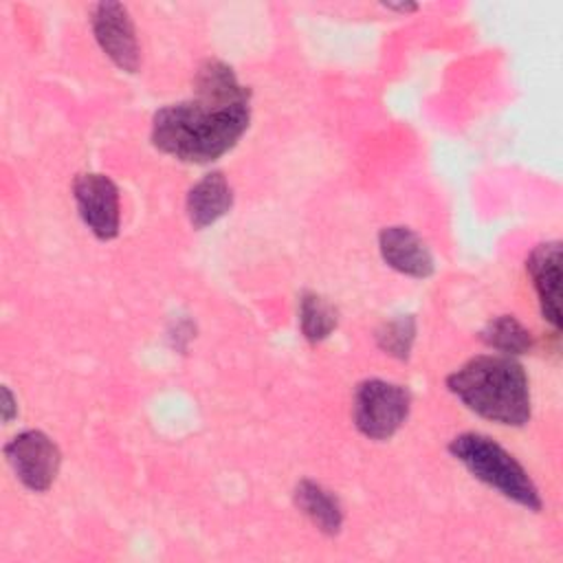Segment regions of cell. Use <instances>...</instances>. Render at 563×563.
Listing matches in <instances>:
<instances>
[{"label":"cell","mask_w":563,"mask_h":563,"mask_svg":"<svg viewBox=\"0 0 563 563\" xmlns=\"http://www.w3.org/2000/svg\"><path fill=\"white\" fill-rule=\"evenodd\" d=\"M251 123V90L242 95L194 92L154 112L150 139L183 163L207 165L238 145Z\"/></svg>","instance_id":"6da1fadb"},{"label":"cell","mask_w":563,"mask_h":563,"mask_svg":"<svg viewBox=\"0 0 563 563\" xmlns=\"http://www.w3.org/2000/svg\"><path fill=\"white\" fill-rule=\"evenodd\" d=\"M297 314H299V330L303 339L310 343L325 341L339 325V308L330 299L312 290H303L299 295Z\"/></svg>","instance_id":"4fadbf2b"},{"label":"cell","mask_w":563,"mask_h":563,"mask_svg":"<svg viewBox=\"0 0 563 563\" xmlns=\"http://www.w3.org/2000/svg\"><path fill=\"white\" fill-rule=\"evenodd\" d=\"M92 35L103 55L121 70L136 73L141 64V51L132 15L121 2H97L90 11Z\"/></svg>","instance_id":"52a82bcc"},{"label":"cell","mask_w":563,"mask_h":563,"mask_svg":"<svg viewBox=\"0 0 563 563\" xmlns=\"http://www.w3.org/2000/svg\"><path fill=\"white\" fill-rule=\"evenodd\" d=\"M292 501L310 523L325 537H336L343 528L345 515L339 497L314 479H299L292 490Z\"/></svg>","instance_id":"8fae6325"},{"label":"cell","mask_w":563,"mask_h":563,"mask_svg":"<svg viewBox=\"0 0 563 563\" xmlns=\"http://www.w3.org/2000/svg\"><path fill=\"white\" fill-rule=\"evenodd\" d=\"M4 457L15 477L33 493H46L59 475L62 451L40 429H26L4 444Z\"/></svg>","instance_id":"5b68a950"},{"label":"cell","mask_w":563,"mask_h":563,"mask_svg":"<svg viewBox=\"0 0 563 563\" xmlns=\"http://www.w3.org/2000/svg\"><path fill=\"white\" fill-rule=\"evenodd\" d=\"M73 198L81 222L97 240H114L121 227L119 187L106 174L86 172L73 183Z\"/></svg>","instance_id":"8992f818"},{"label":"cell","mask_w":563,"mask_h":563,"mask_svg":"<svg viewBox=\"0 0 563 563\" xmlns=\"http://www.w3.org/2000/svg\"><path fill=\"white\" fill-rule=\"evenodd\" d=\"M378 251L383 262L400 275L427 279L435 271V260L427 242L409 227L394 224L378 233Z\"/></svg>","instance_id":"ba28073f"},{"label":"cell","mask_w":563,"mask_h":563,"mask_svg":"<svg viewBox=\"0 0 563 563\" xmlns=\"http://www.w3.org/2000/svg\"><path fill=\"white\" fill-rule=\"evenodd\" d=\"M526 271L532 279L539 308L543 319L559 330L561 328V242H541L537 244L528 260Z\"/></svg>","instance_id":"9c48e42d"},{"label":"cell","mask_w":563,"mask_h":563,"mask_svg":"<svg viewBox=\"0 0 563 563\" xmlns=\"http://www.w3.org/2000/svg\"><path fill=\"white\" fill-rule=\"evenodd\" d=\"M233 207V187L222 172H209L198 183L191 185L185 200V211L189 224L202 231L216 224Z\"/></svg>","instance_id":"30bf717a"},{"label":"cell","mask_w":563,"mask_h":563,"mask_svg":"<svg viewBox=\"0 0 563 563\" xmlns=\"http://www.w3.org/2000/svg\"><path fill=\"white\" fill-rule=\"evenodd\" d=\"M479 339L486 347L515 358L521 354H528L534 347L532 332L515 314L493 317L479 330Z\"/></svg>","instance_id":"7c38bea8"},{"label":"cell","mask_w":563,"mask_h":563,"mask_svg":"<svg viewBox=\"0 0 563 563\" xmlns=\"http://www.w3.org/2000/svg\"><path fill=\"white\" fill-rule=\"evenodd\" d=\"M18 416V400L7 385H2V422L9 424Z\"/></svg>","instance_id":"9a60e30c"},{"label":"cell","mask_w":563,"mask_h":563,"mask_svg":"<svg viewBox=\"0 0 563 563\" xmlns=\"http://www.w3.org/2000/svg\"><path fill=\"white\" fill-rule=\"evenodd\" d=\"M411 411V394L405 385L365 378L352 394V422L361 435L385 442L407 422Z\"/></svg>","instance_id":"277c9868"},{"label":"cell","mask_w":563,"mask_h":563,"mask_svg":"<svg viewBox=\"0 0 563 563\" xmlns=\"http://www.w3.org/2000/svg\"><path fill=\"white\" fill-rule=\"evenodd\" d=\"M416 317L413 314H398L389 321H383L376 332H374V341L378 345L380 352H385L391 358L398 361H407L411 356V347L416 341Z\"/></svg>","instance_id":"5bb4252c"},{"label":"cell","mask_w":563,"mask_h":563,"mask_svg":"<svg viewBox=\"0 0 563 563\" xmlns=\"http://www.w3.org/2000/svg\"><path fill=\"white\" fill-rule=\"evenodd\" d=\"M383 4H385V9L398 11V13H413V11H418L416 2H383Z\"/></svg>","instance_id":"2e32d148"},{"label":"cell","mask_w":563,"mask_h":563,"mask_svg":"<svg viewBox=\"0 0 563 563\" xmlns=\"http://www.w3.org/2000/svg\"><path fill=\"white\" fill-rule=\"evenodd\" d=\"M446 389L479 418L504 427H523L532 416L530 380L515 356H473L446 376Z\"/></svg>","instance_id":"7a4b0ae2"},{"label":"cell","mask_w":563,"mask_h":563,"mask_svg":"<svg viewBox=\"0 0 563 563\" xmlns=\"http://www.w3.org/2000/svg\"><path fill=\"white\" fill-rule=\"evenodd\" d=\"M446 449L475 479L490 486L501 497L532 512H539L543 508L539 488L528 471L510 451H506L490 435L466 431L455 435Z\"/></svg>","instance_id":"3957f363"}]
</instances>
